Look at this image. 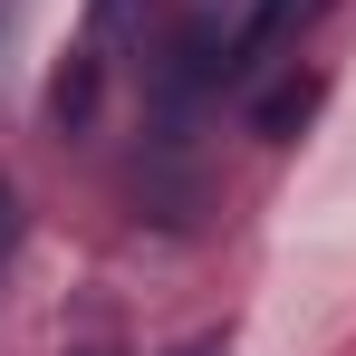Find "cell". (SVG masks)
<instances>
[{
    "label": "cell",
    "instance_id": "1",
    "mask_svg": "<svg viewBox=\"0 0 356 356\" xmlns=\"http://www.w3.org/2000/svg\"><path fill=\"white\" fill-rule=\"evenodd\" d=\"M337 0H250V19H241V39H232V67H250L260 49H280L289 29H308V19H327Z\"/></svg>",
    "mask_w": 356,
    "mask_h": 356
},
{
    "label": "cell",
    "instance_id": "2",
    "mask_svg": "<svg viewBox=\"0 0 356 356\" xmlns=\"http://www.w3.org/2000/svg\"><path fill=\"white\" fill-rule=\"evenodd\" d=\"M308 106H318V77H289V87H270V97H260V135H289Z\"/></svg>",
    "mask_w": 356,
    "mask_h": 356
},
{
    "label": "cell",
    "instance_id": "3",
    "mask_svg": "<svg viewBox=\"0 0 356 356\" xmlns=\"http://www.w3.org/2000/svg\"><path fill=\"white\" fill-rule=\"evenodd\" d=\"M10 241H19V193H10V174H0V260H10Z\"/></svg>",
    "mask_w": 356,
    "mask_h": 356
},
{
    "label": "cell",
    "instance_id": "4",
    "mask_svg": "<svg viewBox=\"0 0 356 356\" xmlns=\"http://www.w3.org/2000/svg\"><path fill=\"white\" fill-rule=\"evenodd\" d=\"M77 356H125V347H116V337H87V347H77Z\"/></svg>",
    "mask_w": 356,
    "mask_h": 356
},
{
    "label": "cell",
    "instance_id": "5",
    "mask_svg": "<svg viewBox=\"0 0 356 356\" xmlns=\"http://www.w3.org/2000/svg\"><path fill=\"white\" fill-rule=\"evenodd\" d=\"M183 356H222V347H212V337H202V347H183Z\"/></svg>",
    "mask_w": 356,
    "mask_h": 356
}]
</instances>
